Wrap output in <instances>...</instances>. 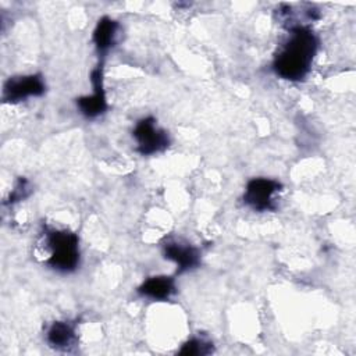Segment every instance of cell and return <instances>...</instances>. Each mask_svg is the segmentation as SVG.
<instances>
[{
	"mask_svg": "<svg viewBox=\"0 0 356 356\" xmlns=\"http://www.w3.org/2000/svg\"><path fill=\"white\" fill-rule=\"evenodd\" d=\"M117 26L118 24L108 17H103L99 19L93 32V43L96 44L97 51L106 53L113 46Z\"/></svg>",
	"mask_w": 356,
	"mask_h": 356,
	"instance_id": "30bf717a",
	"label": "cell"
},
{
	"mask_svg": "<svg viewBox=\"0 0 356 356\" xmlns=\"http://www.w3.org/2000/svg\"><path fill=\"white\" fill-rule=\"evenodd\" d=\"M134 138L138 142V152L143 156L163 152L170 145L167 132L157 128L153 117H146L138 121L134 129Z\"/></svg>",
	"mask_w": 356,
	"mask_h": 356,
	"instance_id": "277c9868",
	"label": "cell"
},
{
	"mask_svg": "<svg viewBox=\"0 0 356 356\" xmlns=\"http://www.w3.org/2000/svg\"><path fill=\"white\" fill-rule=\"evenodd\" d=\"M90 82L93 86V93L90 96H83L76 100L81 113L88 118H95L103 114L107 108L106 92L103 85V65L99 64L90 74Z\"/></svg>",
	"mask_w": 356,
	"mask_h": 356,
	"instance_id": "8992f818",
	"label": "cell"
},
{
	"mask_svg": "<svg viewBox=\"0 0 356 356\" xmlns=\"http://www.w3.org/2000/svg\"><path fill=\"white\" fill-rule=\"evenodd\" d=\"M47 342L56 349H67L75 342V327L68 321H54L47 330Z\"/></svg>",
	"mask_w": 356,
	"mask_h": 356,
	"instance_id": "9c48e42d",
	"label": "cell"
},
{
	"mask_svg": "<svg viewBox=\"0 0 356 356\" xmlns=\"http://www.w3.org/2000/svg\"><path fill=\"white\" fill-rule=\"evenodd\" d=\"M46 85L40 75H25L10 78L3 88V99L7 103H17L28 97L42 96Z\"/></svg>",
	"mask_w": 356,
	"mask_h": 356,
	"instance_id": "5b68a950",
	"label": "cell"
},
{
	"mask_svg": "<svg viewBox=\"0 0 356 356\" xmlns=\"http://www.w3.org/2000/svg\"><path fill=\"white\" fill-rule=\"evenodd\" d=\"M317 44V38L307 26L292 28L289 39L274 58L273 68L275 74L288 81L303 79L310 71Z\"/></svg>",
	"mask_w": 356,
	"mask_h": 356,
	"instance_id": "6da1fadb",
	"label": "cell"
},
{
	"mask_svg": "<svg viewBox=\"0 0 356 356\" xmlns=\"http://www.w3.org/2000/svg\"><path fill=\"white\" fill-rule=\"evenodd\" d=\"M164 257L174 261L178 267V273L189 271L199 266L200 253L195 246L188 243H181L177 241H168L164 243Z\"/></svg>",
	"mask_w": 356,
	"mask_h": 356,
	"instance_id": "52a82bcc",
	"label": "cell"
},
{
	"mask_svg": "<svg viewBox=\"0 0 356 356\" xmlns=\"http://www.w3.org/2000/svg\"><path fill=\"white\" fill-rule=\"evenodd\" d=\"M46 242L50 249L47 264L61 273L74 271L79 264L78 235L67 229H47Z\"/></svg>",
	"mask_w": 356,
	"mask_h": 356,
	"instance_id": "7a4b0ae2",
	"label": "cell"
},
{
	"mask_svg": "<svg viewBox=\"0 0 356 356\" xmlns=\"http://www.w3.org/2000/svg\"><path fill=\"white\" fill-rule=\"evenodd\" d=\"M29 195V185H28V181L25 178H19L15 188L13 189V192L10 193L8 196V200L7 203H15V202H19L22 199H25L26 196Z\"/></svg>",
	"mask_w": 356,
	"mask_h": 356,
	"instance_id": "7c38bea8",
	"label": "cell"
},
{
	"mask_svg": "<svg viewBox=\"0 0 356 356\" xmlns=\"http://www.w3.org/2000/svg\"><path fill=\"white\" fill-rule=\"evenodd\" d=\"M213 352V343L203 338H192L182 345L179 349V355L185 356H203L210 355Z\"/></svg>",
	"mask_w": 356,
	"mask_h": 356,
	"instance_id": "8fae6325",
	"label": "cell"
},
{
	"mask_svg": "<svg viewBox=\"0 0 356 356\" xmlns=\"http://www.w3.org/2000/svg\"><path fill=\"white\" fill-rule=\"evenodd\" d=\"M138 292L154 300H165L175 292V282L171 277L165 275L150 277L138 288Z\"/></svg>",
	"mask_w": 356,
	"mask_h": 356,
	"instance_id": "ba28073f",
	"label": "cell"
},
{
	"mask_svg": "<svg viewBox=\"0 0 356 356\" xmlns=\"http://www.w3.org/2000/svg\"><path fill=\"white\" fill-rule=\"evenodd\" d=\"M282 185L270 178H253L248 182L243 195V202L257 211L275 210V193L281 191Z\"/></svg>",
	"mask_w": 356,
	"mask_h": 356,
	"instance_id": "3957f363",
	"label": "cell"
}]
</instances>
